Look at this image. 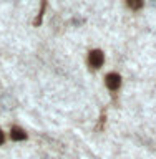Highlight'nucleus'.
Returning a JSON list of instances; mask_svg holds the SVG:
<instances>
[{
  "label": "nucleus",
  "mask_w": 156,
  "mask_h": 159,
  "mask_svg": "<svg viewBox=\"0 0 156 159\" xmlns=\"http://www.w3.org/2000/svg\"><path fill=\"white\" fill-rule=\"evenodd\" d=\"M88 61L92 65L93 68H100L105 61V57L103 53L100 52V50H93V52H90V57H88Z\"/></svg>",
  "instance_id": "obj_1"
},
{
  "label": "nucleus",
  "mask_w": 156,
  "mask_h": 159,
  "mask_svg": "<svg viewBox=\"0 0 156 159\" xmlns=\"http://www.w3.org/2000/svg\"><path fill=\"white\" fill-rule=\"evenodd\" d=\"M105 83H106V86L111 89V91H115V89H118L120 84H121V78H120L118 73H110V75H106V78H105Z\"/></svg>",
  "instance_id": "obj_2"
},
{
  "label": "nucleus",
  "mask_w": 156,
  "mask_h": 159,
  "mask_svg": "<svg viewBox=\"0 0 156 159\" xmlns=\"http://www.w3.org/2000/svg\"><path fill=\"white\" fill-rule=\"evenodd\" d=\"M10 138L13 139V141H23L25 138H27V134H25L23 129L20 128H12V131H10Z\"/></svg>",
  "instance_id": "obj_3"
},
{
  "label": "nucleus",
  "mask_w": 156,
  "mask_h": 159,
  "mask_svg": "<svg viewBox=\"0 0 156 159\" xmlns=\"http://www.w3.org/2000/svg\"><path fill=\"white\" fill-rule=\"evenodd\" d=\"M126 2H128V5L133 10H139V8L143 7V0H126Z\"/></svg>",
  "instance_id": "obj_4"
},
{
  "label": "nucleus",
  "mask_w": 156,
  "mask_h": 159,
  "mask_svg": "<svg viewBox=\"0 0 156 159\" xmlns=\"http://www.w3.org/2000/svg\"><path fill=\"white\" fill-rule=\"evenodd\" d=\"M3 139H5V138H3V134H2V131H0V144L3 143Z\"/></svg>",
  "instance_id": "obj_5"
},
{
  "label": "nucleus",
  "mask_w": 156,
  "mask_h": 159,
  "mask_svg": "<svg viewBox=\"0 0 156 159\" xmlns=\"http://www.w3.org/2000/svg\"><path fill=\"white\" fill-rule=\"evenodd\" d=\"M151 3H153V5H156V0H151Z\"/></svg>",
  "instance_id": "obj_6"
}]
</instances>
